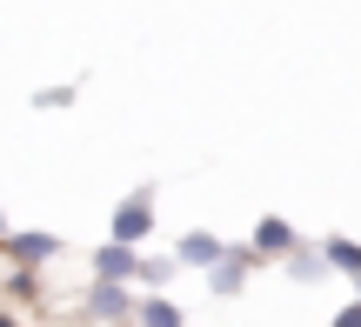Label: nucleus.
I'll list each match as a JSON object with an SVG mask.
<instances>
[{
  "instance_id": "obj_1",
  "label": "nucleus",
  "mask_w": 361,
  "mask_h": 327,
  "mask_svg": "<svg viewBox=\"0 0 361 327\" xmlns=\"http://www.w3.org/2000/svg\"><path fill=\"white\" fill-rule=\"evenodd\" d=\"M147 227H154V194H147V187H134L128 200H121L114 207V241H147Z\"/></svg>"
},
{
  "instance_id": "obj_2",
  "label": "nucleus",
  "mask_w": 361,
  "mask_h": 327,
  "mask_svg": "<svg viewBox=\"0 0 361 327\" xmlns=\"http://www.w3.org/2000/svg\"><path fill=\"white\" fill-rule=\"evenodd\" d=\"M255 254H295V227H288L281 214H268V221L255 227Z\"/></svg>"
},
{
  "instance_id": "obj_3",
  "label": "nucleus",
  "mask_w": 361,
  "mask_h": 327,
  "mask_svg": "<svg viewBox=\"0 0 361 327\" xmlns=\"http://www.w3.org/2000/svg\"><path fill=\"white\" fill-rule=\"evenodd\" d=\"M80 314H87V321H121V314H134V301H128L121 288H94Z\"/></svg>"
},
{
  "instance_id": "obj_4",
  "label": "nucleus",
  "mask_w": 361,
  "mask_h": 327,
  "mask_svg": "<svg viewBox=\"0 0 361 327\" xmlns=\"http://www.w3.org/2000/svg\"><path fill=\"white\" fill-rule=\"evenodd\" d=\"M94 267H101L107 281H121V274H141V267H134V254H128V241H114V248H101V254H94Z\"/></svg>"
},
{
  "instance_id": "obj_5",
  "label": "nucleus",
  "mask_w": 361,
  "mask_h": 327,
  "mask_svg": "<svg viewBox=\"0 0 361 327\" xmlns=\"http://www.w3.org/2000/svg\"><path fill=\"white\" fill-rule=\"evenodd\" d=\"M221 254H228V248H221L214 234H188V241H180V261H194V267H214Z\"/></svg>"
},
{
  "instance_id": "obj_6",
  "label": "nucleus",
  "mask_w": 361,
  "mask_h": 327,
  "mask_svg": "<svg viewBox=\"0 0 361 327\" xmlns=\"http://www.w3.org/2000/svg\"><path fill=\"white\" fill-rule=\"evenodd\" d=\"M7 248L20 254V261H47V254H61V241H54V234H13Z\"/></svg>"
},
{
  "instance_id": "obj_7",
  "label": "nucleus",
  "mask_w": 361,
  "mask_h": 327,
  "mask_svg": "<svg viewBox=\"0 0 361 327\" xmlns=\"http://www.w3.org/2000/svg\"><path fill=\"white\" fill-rule=\"evenodd\" d=\"M328 267H341V274H361V248H355V241H328Z\"/></svg>"
},
{
  "instance_id": "obj_8",
  "label": "nucleus",
  "mask_w": 361,
  "mask_h": 327,
  "mask_svg": "<svg viewBox=\"0 0 361 327\" xmlns=\"http://www.w3.org/2000/svg\"><path fill=\"white\" fill-rule=\"evenodd\" d=\"M134 314H141V321H154V327H174V321H180V307H174V301H141Z\"/></svg>"
},
{
  "instance_id": "obj_9",
  "label": "nucleus",
  "mask_w": 361,
  "mask_h": 327,
  "mask_svg": "<svg viewBox=\"0 0 361 327\" xmlns=\"http://www.w3.org/2000/svg\"><path fill=\"white\" fill-rule=\"evenodd\" d=\"M341 327H361V301H355V307H341Z\"/></svg>"
},
{
  "instance_id": "obj_10",
  "label": "nucleus",
  "mask_w": 361,
  "mask_h": 327,
  "mask_svg": "<svg viewBox=\"0 0 361 327\" xmlns=\"http://www.w3.org/2000/svg\"><path fill=\"white\" fill-rule=\"evenodd\" d=\"M355 288H361V274H355Z\"/></svg>"
}]
</instances>
